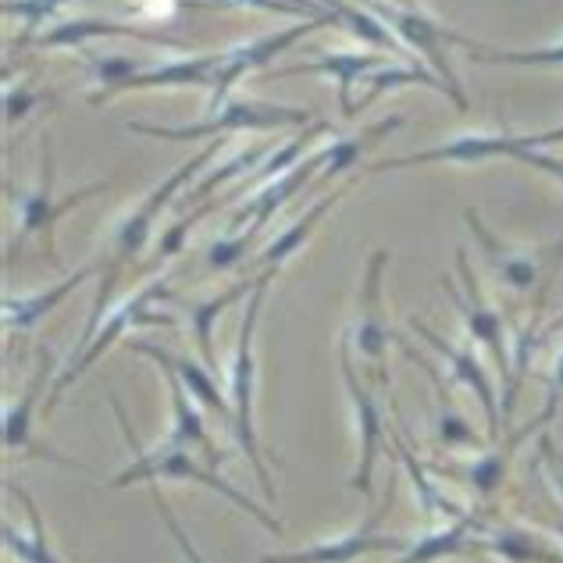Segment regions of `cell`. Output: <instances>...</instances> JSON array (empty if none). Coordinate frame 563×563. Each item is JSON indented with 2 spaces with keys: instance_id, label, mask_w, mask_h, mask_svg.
I'll use <instances>...</instances> for the list:
<instances>
[{
  "instance_id": "cell-1",
  "label": "cell",
  "mask_w": 563,
  "mask_h": 563,
  "mask_svg": "<svg viewBox=\"0 0 563 563\" xmlns=\"http://www.w3.org/2000/svg\"><path fill=\"white\" fill-rule=\"evenodd\" d=\"M111 407L118 413V424H122V432H125V442H129V450L136 453L132 456V464L118 474V478L111 482V488H125V485H136V482H146V485H154L157 478H168V482H189V485H203V488H211V493L218 496H225L229 503H235L240 510H246L254 521H261L264 528L272 531V536H282V521L278 517H272L268 510H261L254 499L243 496L240 488H235L232 482H225L214 467H207V464H197L192 461V453L186 450H175V446H165V450H157V453H143L140 450V442L136 435H132V424L125 418V407H122V399H118L111 393Z\"/></svg>"
},
{
  "instance_id": "cell-8",
  "label": "cell",
  "mask_w": 563,
  "mask_h": 563,
  "mask_svg": "<svg viewBox=\"0 0 563 563\" xmlns=\"http://www.w3.org/2000/svg\"><path fill=\"white\" fill-rule=\"evenodd\" d=\"M456 272H461L464 292H456V282L446 278V275H442V289H446V296L456 303V310H461V318L467 324V335L493 353V361L503 372V378L510 382V353H507V339H503V335H507V332H503V314L482 296L478 278H474V272H471V261H467L464 246L456 250Z\"/></svg>"
},
{
  "instance_id": "cell-39",
  "label": "cell",
  "mask_w": 563,
  "mask_h": 563,
  "mask_svg": "<svg viewBox=\"0 0 563 563\" xmlns=\"http://www.w3.org/2000/svg\"><path fill=\"white\" fill-rule=\"evenodd\" d=\"M560 399H563V353H560L556 372H553V378H550V396H545V410H542V418H545V421H553V418H556Z\"/></svg>"
},
{
  "instance_id": "cell-11",
  "label": "cell",
  "mask_w": 563,
  "mask_h": 563,
  "mask_svg": "<svg viewBox=\"0 0 563 563\" xmlns=\"http://www.w3.org/2000/svg\"><path fill=\"white\" fill-rule=\"evenodd\" d=\"M339 364H343V382H346V393L353 399V410H357V432H361V464H357V471H353L350 488L372 496V474H375L385 424H382V410L375 404V396L364 389L361 378H357V367H353V335H343V343H339Z\"/></svg>"
},
{
  "instance_id": "cell-29",
  "label": "cell",
  "mask_w": 563,
  "mask_h": 563,
  "mask_svg": "<svg viewBox=\"0 0 563 563\" xmlns=\"http://www.w3.org/2000/svg\"><path fill=\"white\" fill-rule=\"evenodd\" d=\"M321 8L332 14L335 25L350 29L353 36L372 43V47H389V51H399V54L407 51L404 43L393 36V29L385 25L372 8H357V4H350V0H321Z\"/></svg>"
},
{
  "instance_id": "cell-2",
  "label": "cell",
  "mask_w": 563,
  "mask_h": 563,
  "mask_svg": "<svg viewBox=\"0 0 563 563\" xmlns=\"http://www.w3.org/2000/svg\"><path fill=\"white\" fill-rule=\"evenodd\" d=\"M278 272H261L257 275V289L250 292L246 314H243V329H240V350H235V364H232V432L240 450L246 453V461L254 464L257 482L264 488V499L275 507V485H272V471L264 464L261 446H257V432H254V385H257V364H254V343H257V321H261V303L264 292H268V282Z\"/></svg>"
},
{
  "instance_id": "cell-15",
  "label": "cell",
  "mask_w": 563,
  "mask_h": 563,
  "mask_svg": "<svg viewBox=\"0 0 563 563\" xmlns=\"http://www.w3.org/2000/svg\"><path fill=\"white\" fill-rule=\"evenodd\" d=\"M329 165V154L324 151H318L314 157H307V161H300L296 168H289L286 175H278V179L272 183V186H264L261 192L250 203H243L240 211L232 214V221H229V229H240L243 221L250 218V232H261L268 221L275 218V211H282V207L289 203V197H296L310 179H314V172L318 168H324Z\"/></svg>"
},
{
  "instance_id": "cell-38",
  "label": "cell",
  "mask_w": 563,
  "mask_h": 563,
  "mask_svg": "<svg viewBox=\"0 0 563 563\" xmlns=\"http://www.w3.org/2000/svg\"><path fill=\"white\" fill-rule=\"evenodd\" d=\"M40 100H43V93H29L25 82L19 86V90H8V122L29 114V108H33V103H40Z\"/></svg>"
},
{
  "instance_id": "cell-16",
  "label": "cell",
  "mask_w": 563,
  "mask_h": 563,
  "mask_svg": "<svg viewBox=\"0 0 563 563\" xmlns=\"http://www.w3.org/2000/svg\"><path fill=\"white\" fill-rule=\"evenodd\" d=\"M93 36H132V40L161 43V47H175V51L186 47V40H179V36H165V33H154V29H143V25H118V22H103V19L57 22L51 33H43L36 43L43 51H47V47H82V43L93 40Z\"/></svg>"
},
{
  "instance_id": "cell-32",
  "label": "cell",
  "mask_w": 563,
  "mask_h": 563,
  "mask_svg": "<svg viewBox=\"0 0 563 563\" xmlns=\"http://www.w3.org/2000/svg\"><path fill=\"white\" fill-rule=\"evenodd\" d=\"M471 62L478 65H521V68H553L563 65V43L560 47H542V51H496L485 43L471 40Z\"/></svg>"
},
{
  "instance_id": "cell-28",
  "label": "cell",
  "mask_w": 563,
  "mask_h": 563,
  "mask_svg": "<svg viewBox=\"0 0 563 563\" xmlns=\"http://www.w3.org/2000/svg\"><path fill=\"white\" fill-rule=\"evenodd\" d=\"M404 125V118H385V122L372 125L367 132H361V136H346V140H332L329 146H324V154H329V168L321 172V186H329L332 179H339V175H346L350 168L361 165V157L372 151L375 143H382L385 136H389L393 129Z\"/></svg>"
},
{
  "instance_id": "cell-6",
  "label": "cell",
  "mask_w": 563,
  "mask_h": 563,
  "mask_svg": "<svg viewBox=\"0 0 563 563\" xmlns=\"http://www.w3.org/2000/svg\"><path fill=\"white\" fill-rule=\"evenodd\" d=\"M40 186L33 192H22V197H11L14 207H19V243L29 240V235H43V254H54V225L62 221L71 207H79L86 197L93 192H103L111 183H90L76 192H68L65 200H54V146L51 136L43 132V143H40Z\"/></svg>"
},
{
  "instance_id": "cell-26",
  "label": "cell",
  "mask_w": 563,
  "mask_h": 563,
  "mask_svg": "<svg viewBox=\"0 0 563 563\" xmlns=\"http://www.w3.org/2000/svg\"><path fill=\"white\" fill-rule=\"evenodd\" d=\"M8 488H11L14 496H19V503L29 510V528H33V536H22V531H14L11 525H4V545L22 563H62V560L54 556L51 542H47V528H43V517H40L36 499L29 496L19 482H8Z\"/></svg>"
},
{
  "instance_id": "cell-5",
  "label": "cell",
  "mask_w": 563,
  "mask_h": 563,
  "mask_svg": "<svg viewBox=\"0 0 563 563\" xmlns=\"http://www.w3.org/2000/svg\"><path fill=\"white\" fill-rule=\"evenodd\" d=\"M364 8H372L378 19L393 29V33L399 36V43L404 47H413L418 54L428 57V65L435 68V76L450 86V97H453V108L456 111H467V97L461 90V82H456L453 68H450V57H446V47H471V40L453 33V29L439 25L435 19H428L424 11L410 8V4H396V0H364Z\"/></svg>"
},
{
  "instance_id": "cell-37",
  "label": "cell",
  "mask_w": 563,
  "mask_h": 563,
  "mask_svg": "<svg viewBox=\"0 0 563 563\" xmlns=\"http://www.w3.org/2000/svg\"><path fill=\"white\" fill-rule=\"evenodd\" d=\"M254 240H257V232H243V235H232V240L211 243V250H207V268H214V272L235 268V264L246 257V250L254 246Z\"/></svg>"
},
{
  "instance_id": "cell-33",
  "label": "cell",
  "mask_w": 563,
  "mask_h": 563,
  "mask_svg": "<svg viewBox=\"0 0 563 563\" xmlns=\"http://www.w3.org/2000/svg\"><path fill=\"white\" fill-rule=\"evenodd\" d=\"M321 132H329V122H314V125H307L300 136H292L282 151H275L268 161L261 165V172H254L246 179V186L254 189V186H261V183H268V179H278V175H286L289 168H296V157H300L307 146H310V140H318Z\"/></svg>"
},
{
  "instance_id": "cell-23",
  "label": "cell",
  "mask_w": 563,
  "mask_h": 563,
  "mask_svg": "<svg viewBox=\"0 0 563 563\" xmlns=\"http://www.w3.org/2000/svg\"><path fill=\"white\" fill-rule=\"evenodd\" d=\"M51 375H54V353L40 350V364H36L33 378H29V385H25L19 407H11L8 418H4V450L8 453L29 450V428H33V413L40 407V396L47 393V378Z\"/></svg>"
},
{
  "instance_id": "cell-24",
  "label": "cell",
  "mask_w": 563,
  "mask_h": 563,
  "mask_svg": "<svg viewBox=\"0 0 563 563\" xmlns=\"http://www.w3.org/2000/svg\"><path fill=\"white\" fill-rule=\"evenodd\" d=\"M350 189H353V179H350V183H346L343 189H335L332 197H324L321 203H314V207H310V211H307V214H303L300 221H292V225H289L286 232H282V235H278V240H275L272 246H264V254H261V264H264V272H268V268H272V272H278L282 264H286V261H289V257L296 254V250H300V246H303V243L310 240V232L318 229V221H321L324 214H329L332 207H335L339 200H343Z\"/></svg>"
},
{
  "instance_id": "cell-22",
  "label": "cell",
  "mask_w": 563,
  "mask_h": 563,
  "mask_svg": "<svg viewBox=\"0 0 563 563\" xmlns=\"http://www.w3.org/2000/svg\"><path fill=\"white\" fill-rule=\"evenodd\" d=\"M485 531V525L478 521L474 514L453 521L450 528H439V531H424L421 539L410 542L407 556L399 563H435L442 556H456V553H474V539Z\"/></svg>"
},
{
  "instance_id": "cell-14",
  "label": "cell",
  "mask_w": 563,
  "mask_h": 563,
  "mask_svg": "<svg viewBox=\"0 0 563 563\" xmlns=\"http://www.w3.org/2000/svg\"><path fill=\"white\" fill-rule=\"evenodd\" d=\"M389 57L385 54H321L318 62L275 68L272 79H289V76H332L339 82V108L343 118H357V103H353V82L364 79L367 71L385 68Z\"/></svg>"
},
{
  "instance_id": "cell-41",
  "label": "cell",
  "mask_w": 563,
  "mask_h": 563,
  "mask_svg": "<svg viewBox=\"0 0 563 563\" xmlns=\"http://www.w3.org/2000/svg\"><path fill=\"white\" fill-rule=\"evenodd\" d=\"M396 4H407V0H396Z\"/></svg>"
},
{
  "instance_id": "cell-35",
  "label": "cell",
  "mask_w": 563,
  "mask_h": 563,
  "mask_svg": "<svg viewBox=\"0 0 563 563\" xmlns=\"http://www.w3.org/2000/svg\"><path fill=\"white\" fill-rule=\"evenodd\" d=\"M65 4H68V0H4V14H19V19L25 22V33L19 40V47H25V43L33 40L36 29Z\"/></svg>"
},
{
  "instance_id": "cell-36",
  "label": "cell",
  "mask_w": 563,
  "mask_h": 563,
  "mask_svg": "<svg viewBox=\"0 0 563 563\" xmlns=\"http://www.w3.org/2000/svg\"><path fill=\"white\" fill-rule=\"evenodd\" d=\"M214 211V203H200V207H192L189 211V218H183V221H175V225L161 235V246H157V257H154V264H165V261H172L175 254H183V246H186V235L192 232V225L197 221H203L207 214Z\"/></svg>"
},
{
  "instance_id": "cell-20",
  "label": "cell",
  "mask_w": 563,
  "mask_h": 563,
  "mask_svg": "<svg viewBox=\"0 0 563 563\" xmlns=\"http://www.w3.org/2000/svg\"><path fill=\"white\" fill-rule=\"evenodd\" d=\"M474 553H493L503 563H563L556 550L545 545V539L531 536L528 528H496V531H482L474 539Z\"/></svg>"
},
{
  "instance_id": "cell-4",
  "label": "cell",
  "mask_w": 563,
  "mask_h": 563,
  "mask_svg": "<svg viewBox=\"0 0 563 563\" xmlns=\"http://www.w3.org/2000/svg\"><path fill=\"white\" fill-rule=\"evenodd\" d=\"M168 286H165V278H154V282H146L143 289H136L129 296V300L114 310V314L108 318V324H100L97 329V335H93V343L86 346L79 357H71V364L65 367L62 375H57V382H54V389H51V396H47V404H43V413H54V407L62 404L65 399V393L76 385L90 367L103 357V350H111L118 339H122L129 329H136V324H165V329H172L175 324V318L172 314H161V310H151V303L154 300H168Z\"/></svg>"
},
{
  "instance_id": "cell-40",
  "label": "cell",
  "mask_w": 563,
  "mask_h": 563,
  "mask_svg": "<svg viewBox=\"0 0 563 563\" xmlns=\"http://www.w3.org/2000/svg\"><path fill=\"white\" fill-rule=\"evenodd\" d=\"M550 510H553V528H556V536L563 539V507H556V503L550 499Z\"/></svg>"
},
{
  "instance_id": "cell-25",
  "label": "cell",
  "mask_w": 563,
  "mask_h": 563,
  "mask_svg": "<svg viewBox=\"0 0 563 563\" xmlns=\"http://www.w3.org/2000/svg\"><path fill=\"white\" fill-rule=\"evenodd\" d=\"M539 424H545V418L539 413L536 421H531L528 428H521L517 435H510V442H507V450H488V453H482L478 461L474 464H467V467H461V478L478 493L482 499H488V496H496L499 493V485H503V478H507V464H510V456H514V450L521 446V442L536 432Z\"/></svg>"
},
{
  "instance_id": "cell-9",
  "label": "cell",
  "mask_w": 563,
  "mask_h": 563,
  "mask_svg": "<svg viewBox=\"0 0 563 563\" xmlns=\"http://www.w3.org/2000/svg\"><path fill=\"white\" fill-rule=\"evenodd\" d=\"M389 264V250H375L367 261V272L361 282V303H357V324H353V346L361 357L372 364V375L382 389H389V372H385V350H389V324H385L382 310V275Z\"/></svg>"
},
{
  "instance_id": "cell-7",
  "label": "cell",
  "mask_w": 563,
  "mask_h": 563,
  "mask_svg": "<svg viewBox=\"0 0 563 563\" xmlns=\"http://www.w3.org/2000/svg\"><path fill=\"white\" fill-rule=\"evenodd\" d=\"M324 25H335V19H314V22H303V25H292V29H282V33H268L261 40H250V43H240V47L232 51H221V62H218V71H214V86H211V103H207V114L225 108L229 103V90L243 76L250 71H257L264 65H272L282 51H289L296 40L310 36L314 29H324Z\"/></svg>"
},
{
  "instance_id": "cell-10",
  "label": "cell",
  "mask_w": 563,
  "mask_h": 563,
  "mask_svg": "<svg viewBox=\"0 0 563 563\" xmlns=\"http://www.w3.org/2000/svg\"><path fill=\"white\" fill-rule=\"evenodd\" d=\"M393 496H396V488L389 482V488H385V499H382V510H372V517H367V521L357 531H353V536L314 542V545H307V550H296V553H268V556H261V563H353V560H361L367 553H407L410 539L375 536L378 517L393 503Z\"/></svg>"
},
{
  "instance_id": "cell-3",
  "label": "cell",
  "mask_w": 563,
  "mask_h": 563,
  "mask_svg": "<svg viewBox=\"0 0 563 563\" xmlns=\"http://www.w3.org/2000/svg\"><path fill=\"white\" fill-rule=\"evenodd\" d=\"M286 125H314V114L307 108H282V103L268 100H229L225 108H218L197 125H146V122H125V132H140V136H154V140H172V143H186V140H214L225 136V132H250V129H286Z\"/></svg>"
},
{
  "instance_id": "cell-34",
  "label": "cell",
  "mask_w": 563,
  "mask_h": 563,
  "mask_svg": "<svg viewBox=\"0 0 563 563\" xmlns=\"http://www.w3.org/2000/svg\"><path fill=\"white\" fill-rule=\"evenodd\" d=\"M268 154V146H250V151H243V154H235L225 168H214V172H207L203 175V183L189 192V200H203V197H211V192L218 189V186H225L229 179H235V175H243L246 168H254L257 161Z\"/></svg>"
},
{
  "instance_id": "cell-12",
  "label": "cell",
  "mask_w": 563,
  "mask_h": 563,
  "mask_svg": "<svg viewBox=\"0 0 563 563\" xmlns=\"http://www.w3.org/2000/svg\"><path fill=\"white\" fill-rule=\"evenodd\" d=\"M221 54H197V57H179V62H151L143 71H136L132 79H125L122 86L114 90H103V93H90V108H100L118 93H129V90H179V86H214V71H218Z\"/></svg>"
},
{
  "instance_id": "cell-17",
  "label": "cell",
  "mask_w": 563,
  "mask_h": 563,
  "mask_svg": "<svg viewBox=\"0 0 563 563\" xmlns=\"http://www.w3.org/2000/svg\"><path fill=\"white\" fill-rule=\"evenodd\" d=\"M129 353H140V357H151L157 367H172L175 375L183 378V385L189 389V396H197L203 407H211L214 413H221L229 424H232V404L225 396H221L218 382L211 378V367L207 364H197L189 357H172L168 350H161L154 343H146V339H136V343H129Z\"/></svg>"
},
{
  "instance_id": "cell-27",
  "label": "cell",
  "mask_w": 563,
  "mask_h": 563,
  "mask_svg": "<svg viewBox=\"0 0 563 563\" xmlns=\"http://www.w3.org/2000/svg\"><path fill=\"white\" fill-rule=\"evenodd\" d=\"M257 289V278L254 282H235L232 289L211 296V300H203L197 307H189V324H192V335H197V350L207 367H218V357H214V343H211V332H214V321L225 314V307L240 303L243 296H250Z\"/></svg>"
},
{
  "instance_id": "cell-13",
  "label": "cell",
  "mask_w": 563,
  "mask_h": 563,
  "mask_svg": "<svg viewBox=\"0 0 563 563\" xmlns=\"http://www.w3.org/2000/svg\"><path fill=\"white\" fill-rule=\"evenodd\" d=\"M410 329L418 332L421 339H428V346H432V350L439 353V357L453 367V378H456V382H464L467 389H471L474 396H478V404H482V410H485V421H488V439L496 442V439H499V404H496L493 382H488L482 361L474 357L471 346H453L450 339H442L439 332H432V329H428V324L418 321V318H410Z\"/></svg>"
},
{
  "instance_id": "cell-31",
  "label": "cell",
  "mask_w": 563,
  "mask_h": 563,
  "mask_svg": "<svg viewBox=\"0 0 563 563\" xmlns=\"http://www.w3.org/2000/svg\"><path fill=\"white\" fill-rule=\"evenodd\" d=\"M410 82H418V86H428V90H435V93H446L450 97V86L442 82L435 71H424V68H393V65H385V68H375L372 71V79H367V97L357 103V111H364L367 103H375L385 90H399V86H410ZM453 100V97H450Z\"/></svg>"
},
{
  "instance_id": "cell-30",
  "label": "cell",
  "mask_w": 563,
  "mask_h": 563,
  "mask_svg": "<svg viewBox=\"0 0 563 563\" xmlns=\"http://www.w3.org/2000/svg\"><path fill=\"white\" fill-rule=\"evenodd\" d=\"M396 450H399V461L407 464V471H410V478H413V493H418V503H421V517H424V525H432L435 521V514H446L450 521H461V517H467V510H461L456 503L442 493V488L428 478L424 474V467L413 461V453H410V446L404 442V435L396 432Z\"/></svg>"
},
{
  "instance_id": "cell-19",
  "label": "cell",
  "mask_w": 563,
  "mask_h": 563,
  "mask_svg": "<svg viewBox=\"0 0 563 563\" xmlns=\"http://www.w3.org/2000/svg\"><path fill=\"white\" fill-rule=\"evenodd\" d=\"M161 375L168 382V393H172V410H175V424H172V435L165 446H175V450H192L200 446L203 456H207V467H218L225 461V453H218V446L207 435V424L197 413V407L189 404V389L183 385V378L172 372V367H161Z\"/></svg>"
},
{
  "instance_id": "cell-18",
  "label": "cell",
  "mask_w": 563,
  "mask_h": 563,
  "mask_svg": "<svg viewBox=\"0 0 563 563\" xmlns=\"http://www.w3.org/2000/svg\"><path fill=\"white\" fill-rule=\"evenodd\" d=\"M464 221H467V229L478 235V243L485 250V257L488 264L496 268L499 282L503 286H510L514 292H531V286L539 282V257L536 254H528V250H510V246H503L493 232L485 229V221L478 218V211H464Z\"/></svg>"
},
{
  "instance_id": "cell-21",
  "label": "cell",
  "mask_w": 563,
  "mask_h": 563,
  "mask_svg": "<svg viewBox=\"0 0 563 563\" xmlns=\"http://www.w3.org/2000/svg\"><path fill=\"white\" fill-rule=\"evenodd\" d=\"M93 272H97L93 264H86V268H79L76 275H68L65 282H57L54 289H43L36 296H19V300H14V296H4V329L8 332H29L33 324H40L43 318H47L71 289H79Z\"/></svg>"
}]
</instances>
